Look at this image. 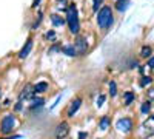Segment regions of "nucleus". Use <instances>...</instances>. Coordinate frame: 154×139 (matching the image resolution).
<instances>
[{
  "label": "nucleus",
  "instance_id": "obj_1",
  "mask_svg": "<svg viewBox=\"0 0 154 139\" xmlns=\"http://www.w3.org/2000/svg\"><path fill=\"white\" fill-rule=\"evenodd\" d=\"M114 23V14H112V8L109 5H103L97 11V25L100 30H109Z\"/></svg>",
  "mask_w": 154,
  "mask_h": 139
},
{
  "label": "nucleus",
  "instance_id": "obj_2",
  "mask_svg": "<svg viewBox=\"0 0 154 139\" xmlns=\"http://www.w3.org/2000/svg\"><path fill=\"white\" fill-rule=\"evenodd\" d=\"M66 23L69 27V33L77 36L80 33V20H79V12L74 3L66 6Z\"/></svg>",
  "mask_w": 154,
  "mask_h": 139
},
{
  "label": "nucleus",
  "instance_id": "obj_3",
  "mask_svg": "<svg viewBox=\"0 0 154 139\" xmlns=\"http://www.w3.org/2000/svg\"><path fill=\"white\" fill-rule=\"evenodd\" d=\"M17 125H19V121L14 115H6V116H3L2 122H0V131H2V134H5V136H9L16 130Z\"/></svg>",
  "mask_w": 154,
  "mask_h": 139
},
{
  "label": "nucleus",
  "instance_id": "obj_4",
  "mask_svg": "<svg viewBox=\"0 0 154 139\" xmlns=\"http://www.w3.org/2000/svg\"><path fill=\"white\" fill-rule=\"evenodd\" d=\"M72 45H74L75 51H77V56H85L86 54V51H88V40H86V37H80L79 36Z\"/></svg>",
  "mask_w": 154,
  "mask_h": 139
},
{
  "label": "nucleus",
  "instance_id": "obj_5",
  "mask_svg": "<svg viewBox=\"0 0 154 139\" xmlns=\"http://www.w3.org/2000/svg\"><path fill=\"white\" fill-rule=\"evenodd\" d=\"M116 128L123 131V133H128L133 130V119L131 118H122L116 122Z\"/></svg>",
  "mask_w": 154,
  "mask_h": 139
},
{
  "label": "nucleus",
  "instance_id": "obj_6",
  "mask_svg": "<svg viewBox=\"0 0 154 139\" xmlns=\"http://www.w3.org/2000/svg\"><path fill=\"white\" fill-rule=\"evenodd\" d=\"M32 45H34V40H32V37H28V40L25 42V45L22 46V49L19 51V59H26L31 53V49H32Z\"/></svg>",
  "mask_w": 154,
  "mask_h": 139
},
{
  "label": "nucleus",
  "instance_id": "obj_7",
  "mask_svg": "<svg viewBox=\"0 0 154 139\" xmlns=\"http://www.w3.org/2000/svg\"><path fill=\"white\" fill-rule=\"evenodd\" d=\"M69 133V125L66 122H60L56 128V139H65Z\"/></svg>",
  "mask_w": 154,
  "mask_h": 139
},
{
  "label": "nucleus",
  "instance_id": "obj_8",
  "mask_svg": "<svg viewBox=\"0 0 154 139\" xmlns=\"http://www.w3.org/2000/svg\"><path fill=\"white\" fill-rule=\"evenodd\" d=\"M142 128L145 130V136L146 137H149V136L154 134V115H149L148 116V119L142 125Z\"/></svg>",
  "mask_w": 154,
  "mask_h": 139
},
{
  "label": "nucleus",
  "instance_id": "obj_9",
  "mask_svg": "<svg viewBox=\"0 0 154 139\" xmlns=\"http://www.w3.org/2000/svg\"><path fill=\"white\" fill-rule=\"evenodd\" d=\"M34 87L31 85V84H26L23 88H22V91H20V94H19V100H23V99H31V97H34Z\"/></svg>",
  "mask_w": 154,
  "mask_h": 139
},
{
  "label": "nucleus",
  "instance_id": "obj_10",
  "mask_svg": "<svg viewBox=\"0 0 154 139\" xmlns=\"http://www.w3.org/2000/svg\"><path fill=\"white\" fill-rule=\"evenodd\" d=\"M80 105H82V97H75L72 102H71V105H69V108H68V118H74V115L77 113V110L80 108Z\"/></svg>",
  "mask_w": 154,
  "mask_h": 139
},
{
  "label": "nucleus",
  "instance_id": "obj_11",
  "mask_svg": "<svg viewBox=\"0 0 154 139\" xmlns=\"http://www.w3.org/2000/svg\"><path fill=\"white\" fill-rule=\"evenodd\" d=\"M60 53L66 54V56H69V57L77 56V51H75V48H74V45H72V43H69V45H63V46L60 48Z\"/></svg>",
  "mask_w": 154,
  "mask_h": 139
},
{
  "label": "nucleus",
  "instance_id": "obj_12",
  "mask_svg": "<svg viewBox=\"0 0 154 139\" xmlns=\"http://www.w3.org/2000/svg\"><path fill=\"white\" fill-rule=\"evenodd\" d=\"M48 88H49L48 82H37V84L34 85V93H35V94L46 93V91H48Z\"/></svg>",
  "mask_w": 154,
  "mask_h": 139
},
{
  "label": "nucleus",
  "instance_id": "obj_13",
  "mask_svg": "<svg viewBox=\"0 0 154 139\" xmlns=\"http://www.w3.org/2000/svg\"><path fill=\"white\" fill-rule=\"evenodd\" d=\"M51 22H53L54 27H63V25L66 23V19H63L59 14H53V16H51Z\"/></svg>",
  "mask_w": 154,
  "mask_h": 139
},
{
  "label": "nucleus",
  "instance_id": "obj_14",
  "mask_svg": "<svg viewBox=\"0 0 154 139\" xmlns=\"http://www.w3.org/2000/svg\"><path fill=\"white\" fill-rule=\"evenodd\" d=\"M152 56V48L149 45H143L142 48H140V57L142 59H148Z\"/></svg>",
  "mask_w": 154,
  "mask_h": 139
},
{
  "label": "nucleus",
  "instance_id": "obj_15",
  "mask_svg": "<svg viewBox=\"0 0 154 139\" xmlns=\"http://www.w3.org/2000/svg\"><path fill=\"white\" fill-rule=\"evenodd\" d=\"M134 99H136V94H134L133 91H126V93H123V104H125V105H131Z\"/></svg>",
  "mask_w": 154,
  "mask_h": 139
},
{
  "label": "nucleus",
  "instance_id": "obj_16",
  "mask_svg": "<svg viewBox=\"0 0 154 139\" xmlns=\"http://www.w3.org/2000/svg\"><path fill=\"white\" fill-rule=\"evenodd\" d=\"M109 124H111L109 116H102V119L99 121V128H100V130H106V128L109 127Z\"/></svg>",
  "mask_w": 154,
  "mask_h": 139
},
{
  "label": "nucleus",
  "instance_id": "obj_17",
  "mask_svg": "<svg viewBox=\"0 0 154 139\" xmlns=\"http://www.w3.org/2000/svg\"><path fill=\"white\" fill-rule=\"evenodd\" d=\"M128 3H130V0H117V2H116V9L123 12L128 8Z\"/></svg>",
  "mask_w": 154,
  "mask_h": 139
},
{
  "label": "nucleus",
  "instance_id": "obj_18",
  "mask_svg": "<svg viewBox=\"0 0 154 139\" xmlns=\"http://www.w3.org/2000/svg\"><path fill=\"white\" fill-rule=\"evenodd\" d=\"M140 111H142L143 115H148V113L151 111V102H149V100H145V102L142 104V107H140Z\"/></svg>",
  "mask_w": 154,
  "mask_h": 139
},
{
  "label": "nucleus",
  "instance_id": "obj_19",
  "mask_svg": "<svg viewBox=\"0 0 154 139\" xmlns=\"http://www.w3.org/2000/svg\"><path fill=\"white\" fill-rule=\"evenodd\" d=\"M116 94H117V84H116L114 81H111L109 82V96L114 97Z\"/></svg>",
  "mask_w": 154,
  "mask_h": 139
},
{
  "label": "nucleus",
  "instance_id": "obj_20",
  "mask_svg": "<svg viewBox=\"0 0 154 139\" xmlns=\"http://www.w3.org/2000/svg\"><path fill=\"white\" fill-rule=\"evenodd\" d=\"M45 104V100L42 99V97H38V99H32V102H31V108L34 110V108H37V107H42Z\"/></svg>",
  "mask_w": 154,
  "mask_h": 139
},
{
  "label": "nucleus",
  "instance_id": "obj_21",
  "mask_svg": "<svg viewBox=\"0 0 154 139\" xmlns=\"http://www.w3.org/2000/svg\"><path fill=\"white\" fill-rule=\"evenodd\" d=\"M103 2H105V0H93V11L97 12L102 6H103Z\"/></svg>",
  "mask_w": 154,
  "mask_h": 139
},
{
  "label": "nucleus",
  "instance_id": "obj_22",
  "mask_svg": "<svg viewBox=\"0 0 154 139\" xmlns=\"http://www.w3.org/2000/svg\"><path fill=\"white\" fill-rule=\"evenodd\" d=\"M151 82H152V79H151V76H143L142 77V81H140V87H148V85H151Z\"/></svg>",
  "mask_w": 154,
  "mask_h": 139
},
{
  "label": "nucleus",
  "instance_id": "obj_23",
  "mask_svg": "<svg viewBox=\"0 0 154 139\" xmlns=\"http://www.w3.org/2000/svg\"><path fill=\"white\" fill-rule=\"evenodd\" d=\"M60 48H62V45L56 43V45H53V46L48 49V53H49V54H53V53H60Z\"/></svg>",
  "mask_w": 154,
  "mask_h": 139
},
{
  "label": "nucleus",
  "instance_id": "obj_24",
  "mask_svg": "<svg viewBox=\"0 0 154 139\" xmlns=\"http://www.w3.org/2000/svg\"><path fill=\"white\" fill-rule=\"evenodd\" d=\"M105 99H106V96H105V94H100V96H99V99H97V107H102V105H103Z\"/></svg>",
  "mask_w": 154,
  "mask_h": 139
},
{
  "label": "nucleus",
  "instance_id": "obj_25",
  "mask_svg": "<svg viewBox=\"0 0 154 139\" xmlns=\"http://www.w3.org/2000/svg\"><path fill=\"white\" fill-rule=\"evenodd\" d=\"M45 37H46V39L54 40V39H56V33H54L53 30H51V31H48V33H46V36H45Z\"/></svg>",
  "mask_w": 154,
  "mask_h": 139
},
{
  "label": "nucleus",
  "instance_id": "obj_26",
  "mask_svg": "<svg viewBox=\"0 0 154 139\" xmlns=\"http://www.w3.org/2000/svg\"><path fill=\"white\" fill-rule=\"evenodd\" d=\"M146 67H149V68H154V56L148 57V64H146Z\"/></svg>",
  "mask_w": 154,
  "mask_h": 139
},
{
  "label": "nucleus",
  "instance_id": "obj_27",
  "mask_svg": "<svg viewBox=\"0 0 154 139\" xmlns=\"http://www.w3.org/2000/svg\"><path fill=\"white\" fill-rule=\"evenodd\" d=\"M22 104H23V100H19V102L16 104V107H14V110H16V111H20V110L23 108V105H22Z\"/></svg>",
  "mask_w": 154,
  "mask_h": 139
},
{
  "label": "nucleus",
  "instance_id": "obj_28",
  "mask_svg": "<svg viewBox=\"0 0 154 139\" xmlns=\"http://www.w3.org/2000/svg\"><path fill=\"white\" fill-rule=\"evenodd\" d=\"M57 2H59V5L63 6V8H66V6H68V0H57Z\"/></svg>",
  "mask_w": 154,
  "mask_h": 139
},
{
  "label": "nucleus",
  "instance_id": "obj_29",
  "mask_svg": "<svg viewBox=\"0 0 154 139\" xmlns=\"http://www.w3.org/2000/svg\"><path fill=\"white\" fill-rule=\"evenodd\" d=\"M136 67H139V60H133V62H130V68H136Z\"/></svg>",
  "mask_w": 154,
  "mask_h": 139
},
{
  "label": "nucleus",
  "instance_id": "obj_30",
  "mask_svg": "<svg viewBox=\"0 0 154 139\" xmlns=\"http://www.w3.org/2000/svg\"><path fill=\"white\" fill-rule=\"evenodd\" d=\"M86 137H88V133H86V131L79 133V139H86Z\"/></svg>",
  "mask_w": 154,
  "mask_h": 139
},
{
  "label": "nucleus",
  "instance_id": "obj_31",
  "mask_svg": "<svg viewBox=\"0 0 154 139\" xmlns=\"http://www.w3.org/2000/svg\"><path fill=\"white\" fill-rule=\"evenodd\" d=\"M40 2H42V0H32V5H31V6H32V8H37L38 5H40Z\"/></svg>",
  "mask_w": 154,
  "mask_h": 139
},
{
  "label": "nucleus",
  "instance_id": "obj_32",
  "mask_svg": "<svg viewBox=\"0 0 154 139\" xmlns=\"http://www.w3.org/2000/svg\"><path fill=\"white\" fill-rule=\"evenodd\" d=\"M148 94L151 99H154V88H151V90H148Z\"/></svg>",
  "mask_w": 154,
  "mask_h": 139
},
{
  "label": "nucleus",
  "instance_id": "obj_33",
  "mask_svg": "<svg viewBox=\"0 0 154 139\" xmlns=\"http://www.w3.org/2000/svg\"><path fill=\"white\" fill-rule=\"evenodd\" d=\"M97 139H99V137H97Z\"/></svg>",
  "mask_w": 154,
  "mask_h": 139
}]
</instances>
